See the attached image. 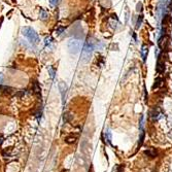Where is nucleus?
Wrapping results in <instances>:
<instances>
[{
  "instance_id": "nucleus-11",
  "label": "nucleus",
  "mask_w": 172,
  "mask_h": 172,
  "mask_svg": "<svg viewBox=\"0 0 172 172\" xmlns=\"http://www.w3.org/2000/svg\"><path fill=\"white\" fill-rule=\"evenodd\" d=\"M162 83H163V79H161V77H157L155 81V84H154V86H152V89L160 88V87L162 86Z\"/></svg>"
},
{
  "instance_id": "nucleus-16",
  "label": "nucleus",
  "mask_w": 172,
  "mask_h": 172,
  "mask_svg": "<svg viewBox=\"0 0 172 172\" xmlns=\"http://www.w3.org/2000/svg\"><path fill=\"white\" fill-rule=\"evenodd\" d=\"M60 1L61 0H49V4L52 5V6H57L60 3Z\"/></svg>"
},
{
  "instance_id": "nucleus-14",
  "label": "nucleus",
  "mask_w": 172,
  "mask_h": 172,
  "mask_svg": "<svg viewBox=\"0 0 172 172\" xmlns=\"http://www.w3.org/2000/svg\"><path fill=\"white\" fill-rule=\"evenodd\" d=\"M113 172H124L123 165H118L116 168H113Z\"/></svg>"
},
{
  "instance_id": "nucleus-20",
  "label": "nucleus",
  "mask_w": 172,
  "mask_h": 172,
  "mask_svg": "<svg viewBox=\"0 0 172 172\" xmlns=\"http://www.w3.org/2000/svg\"><path fill=\"white\" fill-rule=\"evenodd\" d=\"M160 2L161 3H166L167 2V0H160Z\"/></svg>"
},
{
  "instance_id": "nucleus-7",
  "label": "nucleus",
  "mask_w": 172,
  "mask_h": 172,
  "mask_svg": "<svg viewBox=\"0 0 172 172\" xmlns=\"http://www.w3.org/2000/svg\"><path fill=\"white\" fill-rule=\"evenodd\" d=\"M148 54V47H146V45H142V47H141V57H142L143 62L146 61Z\"/></svg>"
},
{
  "instance_id": "nucleus-18",
  "label": "nucleus",
  "mask_w": 172,
  "mask_h": 172,
  "mask_svg": "<svg viewBox=\"0 0 172 172\" xmlns=\"http://www.w3.org/2000/svg\"><path fill=\"white\" fill-rule=\"evenodd\" d=\"M141 22H142V16H139V18H138V21H137V26H136V27L139 28L140 25H141Z\"/></svg>"
},
{
  "instance_id": "nucleus-2",
  "label": "nucleus",
  "mask_w": 172,
  "mask_h": 172,
  "mask_svg": "<svg viewBox=\"0 0 172 172\" xmlns=\"http://www.w3.org/2000/svg\"><path fill=\"white\" fill-rule=\"evenodd\" d=\"M94 47H95V44H94L93 41L88 40V41L86 42V44H85V47H84V49H83V60H84L85 62H88L89 60H90L92 53H93Z\"/></svg>"
},
{
  "instance_id": "nucleus-21",
  "label": "nucleus",
  "mask_w": 172,
  "mask_h": 172,
  "mask_svg": "<svg viewBox=\"0 0 172 172\" xmlns=\"http://www.w3.org/2000/svg\"><path fill=\"white\" fill-rule=\"evenodd\" d=\"M2 22H3V19L1 18V19H0V27H1V24H2Z\"/></svg>"
},
{
  "instance_id": "nucleus-23",
  "label": "nucleus",
  "mask_w": 172,
  "mask_h": 172,
  "mask_svg": "<svg viewBox=\"0 0 172 172\" xmlns=\"http://www.w3.org/2000/svg\"><path fill=\"white\" fill-rule=\"evenodd\" d=\"M14 1H15V0H14Z\"/></svg>"
},
{
  "instance_id": "nucleus-1",
  "label": "nucleus",
  "mask_w": 172,
  "mask_h": 172,
  "mask_svg": "<svg viewBox=\"0 0 172 172\" xmlns=\"http://www.w3.org/2000/svg\"><path fill=\"white\" fill-rule=\"evenodd\" d=\"M22 34L24 35L32 44H37L39 42V36L34 29L30 27H24L22 29Z\"/></svg>"
},
{
  "instance_id": "nucleus-5",
  "label": "nucleus",
  "mask_w": 172,
  "mask_h": 172,
  "mask_svg": "<svg viewBox=\"0 0 172 172\" xmlns=\"http://www.w3.org/2000/svg\"><path fill=\"white\" fill-rule=\"evenodd\" d=\"M77 138H79V134H75V135L71 134V135L67 136V137L65 138V142L68 143V144H72V143H74L76 140H77Z\"/></svg>"
},
{
  "instance_id": "nucleus-22",
  "label": "nucleus",
  "mask_w": 172,
  "mask_h": 172,
  "mask_svg": "<svg viewBox=\"0 0 172 172\" xmlns=\"http://www.w3.org/2000/svg\"><path fill=\"white\" fill-rule=\"evenodd\" d=\"M89 172H92V169H91V171H89Z\"/></svg>"
},
{
  "instance_id": "nucleus-9",
  "label": "nucleus",
  "mask_w": 172,
  "mask_h": 172,
  "mask_svg": "<svg viewBox=\"0 0 172 172\" xmlns=\"http://www.w3.org/2000/svg\"><path fill=\"white\" fill-rule=\"evenodd\" d=\"M156 69H157V71L159 72V73H163V72H164V70H165L164 62H161L160 60H159V61H158V64H157Z\"/></svg>"
},
{
  "instance_id": "nucleus-8",
  "label": "nucleus",
  "mask_w": 172,
  "mask_h": 172,
  "mask_svg": "<svg viewBox=\"0 0 172 172\" xmlns=\"http://www.w3.org/2000/svg\"><path fill=\"white\" fill-rule=\"evenodd\" d=\"M39 19L42 21H47L49 19V14H47L43 8H40V12H39Z\"/></svg>"
},
{
  "instance_id": "nucleus-13",
  "label": "nucleus",
  "mask_w": 172,
  "mask_h": 172,
  "mask_svg": "<svg viewBox=\"0 0 172 172\" xmlns=\"http://www.w3.org/2000/svg\"><path fill=\"white\" fill-rule=\"evenodd\" d=\"M44 44L45 47H51V44H53V38L51 36H47L45 39H44Z\"/></svg>"
},
{
  "instance_id": "nucleus-10",
  "label": "nucleus",
  "mask_w": 172,
  "mask_h": 172,
  "mask_svg": "<svg viewBox=\"0 0 172 172\" xmlns=\"http://www.w3.org/2000/svg\"><path fill=\"white\" fill-rule=\"evenodd\" d=\"M32 90H33V93L36 94L37 96H39L40 95V87L39 85H38V83L37 81H35V83H33V87H32Z\"/></svg>"
},
{
  "instance_id": "nucleus-6",
  "label": "nucleus",
  "mask_w": 172,
  "mask_h": 172,
  "mask_svg": "<svg viewBox=\"0 0 172 172\" xmlns=\"http://www.w3.org/2000/svg\"><path fill=\"white\" fill-rule=\"evenodd\" d=\"M144 154L148 156V157H150V159H152V158H156V157H157V155H158L157 150H156L155 148H148V150H146L144 152Z\"/></svg>"
},
{
  "instance_id": "nucleus-19",
  "label": "nucleus",
  "mask_w": 172,
  "mask_h": 172,
  "mask_svg": "<svg viewBox=\"0 0 172 172\" xmlns=\"http://www.w3.org/2000/svg\"><path fill=\"white\" fill-rule=\"evenodd\" d=\"M63 30H64L63 28H60L59 30H57V34H61V32L63 31Z\"/></svg>"
},
{
  "instance_id": "nucleus-3",
  "label": "nucleus",
  "mask_w": 172,
  "mask_h": 172,
  "mask_svg": "<svg viewBox=\"0 0 172 172\" xmlns=\"http://www.w3.org/2000/svg\"><path fill=\"white\" fill-rule=\"evenodd\" d=\"M67 47H68L69 52L71 54H79L81 49V41L79 39H76V38H72L68 41Z\"/></svg>"
},
{
  "instance_id": "nucleus-15",
  "label": "nucleus",
  "mask_w": 172,
  "mask_h": 172,
  "mask_svg": "<svg viewBox=\"0 0 172 172\" xmlns=\"http://www.w3.org/2000/svg\"><path fill=\"white\" fill-rule=\"evenodd\" d=\"M105 138H106V140H107V142L110 143V141H111V133L109 132V130H107L105 132Z\"/></svg>"
},
{
  "instance_id": "nucleus-12",
  "label": "nucleus",
  "mask_w": 172,
  "mask_h": 172,
  "mask_svg": "<svg viewBox=\"0 0 172 172\" xmlns=\"http://www.w3.org/2000/svg\"><path fill=\"white\" fill-rule=\"evenodd\" d=\"M143 141H144V131H143V129L141 130V132H140V136H139V142H138V148H140L141 145H142Z\"/></svg>"
},
{
  "instance_id": "nucleus-4",
  "label": "nucleus",
  "mask_w": 172,
  "mask_h": 172,
  "mask_svg": "<svg viewBox=\"0 0 172 172\" xmlns=\"http://www.w3.org/2000/svg\"><path fill=\"white\" fill-rule=\"evenodd\" d=\"M59 89H60V92H61L62 100H63V103H64L65 97H66V93H67V86L64 83H59Z\"/></svg>"
},
{
  "instance_id": "nucleus-17",
  "label": "nucleus",
  "mask_w": 172,
  "mask_h": 172,
  "mask_svg": "<svg viewBox=\"0 0 172 172\" xmlns=\"http://www.w3.org/2000/svg\"><path fill=\"white\" fill-rule=\"evenodd\" d=\"M49 73H51V77H52V79H54V77H55V73H56L55 69H53L52 67H49Z\"/></svg>"
}]
</instances>
